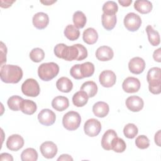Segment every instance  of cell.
I'll list each match as a JSON object with an SVG mask.
<instances>
[{"mask_svg":"<svg viewBox=\"0 0 161 161\" xmlns=\"http://www.w3.org/2000/svg\"><path fill=\"white\" fill-rule=\"evenodd\" d=\"M57 160H68V161H72L73 160V158L72 157L68 155V154H62L58 158H57Z\"/></svg>","mask_w":161,"mask_h":161,"instance_id":"obj_44","label":"cell"},{"mask_svg":"<svg viewBox=\"0 0 161 161\" xmlns=\"http://www.w3.org/2000/svg\"><path fill=\"white\" fill-rule=\"evenodd\" d=\"M37 109L36 103L30 99H23L20 104V110L25 114L31 115L34 114Z\"/></svg>","mask_w":161,"mask_h":161,"instance_id":"obj_24","label":"cell"},{"mask_svg":"<svg viewBox=\"0 0 161 161\" xmlns=\"http://www.w3.org/2000/svg\"><path fill=\"white\" fill-rule=\"evenodd\" d=\"M56 87L58 91L62 92H69L73 88L72 82L66 77L59 78L56 82Z\"/></svg>","mask_w":161,"mask_h":161,"instance_id":"obj_21","label":"cell"},{"mask_svg":"<svg viewBox=\"0 0 161 161\" xmlns=\"http://www.w3.org/2000/svg\"><path fill=\"white\" fill-rule=\"evenodd\" d=\"M147 80L148 83V89L153 94L161 92V69L159 67H152L148 71Z\"/></svg>","mask_w":161,"mask_h":161,"instance_id":"obj_3","label":"cell"},{"mask_svg":"<svg viewBox=\"0 0 161 161\" xmlns=\"http://www.w3.org/2000/svg\"><path fill=\"white\" fill-rule=\"evenodd\" d=\"M114 56L113 49L108 46L99 47L96 51V57L97 60L105 62L110 60Z\"/></svg>","mask_w":161,"mask_h":161,"instance_id":"obj_17","label":"cell"},{"mask_svg":"<svg viewBox=\"0 0 161 161\" xmlns=\"http://www.w3.org/2000/svg\"><path fill=\"white\" fill-rule=\"evenodd\" d=\"M126 106L127 108L133 112H138L141 111L144 106L143 99L137 96H131L126 100Z\"/></svg>","mask_w":161,"mask_h":161,"instance_id":"obj_14","label":"cell"},{"mask_svg":"<svg viewBox=\"0 0 161 161\" xmlns=\"http://www.w3.org/2000/svg\"><path fill=\"white\" fill-rule=\"evenodd\" d=\"M81 123V117L80 114L74 111L67 112L64 114L62 118V125L64 127L69 131L77 130Z\"/></svg>","mask_w":161,"mask_h":161,"instance_id":"obj_5","label":"cell"},{"mask_svg":"<svg viewBox=\"0 0 161 161\" xmlns=\"http://www.w3.org/2000/svg\"><path fill=\"white\" fill-rule=\"evenodd\" d=\"M146 32L147 33L149 42L152 46H158L160 44V35L157 31L155 30L151 25H148L146 27Z\"/></svg>","mask_w":161,"mask_h":161,"instance_id":"obj_27","label":"cell"},{"mask_svg":"<svg viewBox=\"0 0 161 161\" xmlns=\"http://www.w3.org/2000/svg\"><path fill=\"white\" fill-rule=\"evenodd\" d=\"M56 57L67 61L82 60L87 57V50L82 44L77 43L67 46L64 43H58L54 47Z\"/></svg>","mask_w":161,"mask_h":161,"instance_id":"obj_1","label":"cell"},{"mask_svg":"<svg viewBox=\"0 0 161 161\" xmlns=\"http://www.w3.org/2000/svg\"><path fill=\"white\" fill-rule=\"evenodd\" d=\"M99 80L101 86L104 87H111L113 86L116 81L115 74L110 70H103L99 75Z\"/></svg>","mask_w":161,"mask_h":161,"instance_id":"obj_9","label":"cell"},{"mask_svg":"<svg viewBox=\"0 0 161 161\" xmlns=\"http://www.w3.org/2000/svg\"><path fill=\"white\" fill-rule=\"evenodd\" d=\"M138 130L136 126L133 123H128L123 128L124 135L130 139L134 138L138 134Z\"/></svg>","mask_w":161,"mask_h":161,"instance_id":"obj_34","label":"cell"},{"mask_svg":"<svg viewBox=\"0 0 161 161\" xmlns=\"http://www.w3.org/2000/svg\"><path fill=\"white\" fill-rule=\"evenodd\" d=\"M13 161V158L12 155L8 153H3L0 155V161Z\"/></svg>","mask_w":161,"mask_h":161,"instance_id":"obj_42","label":"cell"},{"mask_svg":"<svg viewBox=\"0 0 161 161\" xmlns=\"http://www.w3.org/2000/svg\"><path fill=\"white\" fill-rule=\"evenodd\" d=\"M136 146L140 149H146L150 146V140L145 135H140L135 140Z\"/></svg>","mask_w":161,"mask_h":161,"instance_id":"obj_38","label":"cell"},{"mask_svg":"<svg viewBox=\"0 0 161 161\" xmlns=\"http://www.w3.org/2000/svg\"><path fill=\"white\" fill-rule=\"evenodd\" d=\"M0 77L3 82L16 84L23 77V70L18 65L4 64L1 65Z\"/></svg>","mask_w":161,"mask_h":161,"instance_id":"obj_2","label":"cell"},{"mask_svg":"<svg viewBox=\"0 0 161 161\" xmlns=\"http://www.w3.org/2000/svg\"><path fill=\"white\" fill-rule=\"evenodd\" d=\"M80 91L86 92L87 94L89 97H92L96 94L97 92V86L94 81H86L82 84L80 87Z\"/></svg>","mask_w":161,"mask_h":161,"instance_id":"obj_28","label":"cell"},{"mask_svg":"<svg viewBox=\"0 0 161 161\" xmlns=\"http://www.w3.org/2000/svg\"><path fill=\"white\" fill-rule=\"evenodd\" d=\"M6 53H7V48L3 42H1V65H3V63L6 62Z\"/></svg>","mask_w":161,"mask_h":161,"instance_id":"obj_40","label":"cell"},{"mask_svg":"<svg viewBox=\"0 0 161 161\" xmlns=\"http://www.w3.org/2000/svg\"><path fill=\"white\" fill-rule=\"evenodd\" d=\"M15 2V1H9V0H1L0 1V3L1 5L0 6L1 8H8L9 7H10L13 3H14Z\"/></svg>","mask_w":161,"mask_h":161,"instance_id":"obj_43","label":"cell"},{"mask_svg":"<svg viewBox=\"0 0 161 161\" xmlns=\"http://www.w3.org/2000/svg\"><path fill=\"white\" fill-rule=\"evenodd\" d=\"M117 133L113 130H108L103 135L101 146L106 150H111L113 140L117 137Z\"/></svg>","mask_w":161,"mask_h":161,"instance_id":"obj_18","label":"cell"},{"mask_svg":"<svg viewBox=\"0 0 161 161\" xmlns=\"http://www.w3.org/2000/svg\"><path fill=\"white\" fill-rule=\"evenodd\" d=\"M124 25L130 31H136L142 25V19L139 15L135 13H128L124 18Z\"/></svg>","mask_w":161,"mask_h":161,"instance_id":"obj_7","label":"cell"},{"mask_svg":"<svg viewBox=\"0 0 161 161\" xmlns=\"http://www.w3.org/2000/svg\"><path fill=\"white\" fill-rule=\"evenodd\" d=\"M72 20L74 26L79 29L84 27L87 21V18L83 12L77 11L74 13Z\"/></svg>","mask_w":161,"mask_h":161,"instance_id":"obj_30","label":"cell"},{"mask_svg":"<svg viewBox=\"0 0 161 161\" xmlns=\"http://www.w3.org/2000/svg\"><path fill=\"white\" fill-rule=\"evenodd\" d=\"M116 16L115 14H106L103 13L101 15V22L103 27L106 30H113L116 24Z\"/></svg>","mask_w":161,"mask_h":161,"instance_id":"obj_25","label":"cell"},{"mask_svg":"<svg viewBox=\"0 0 161 161\" xmlns=\"http://www.w3.org/2000/svg\"><path fill=\"white\" fill-rule=\"evenodd\" d=\"M70 74L73 78L75 79L79 80L83 79L80 70V64H75L73 65L70 69Z\"/></svg>","mask_w":161,"mask_h":161,"instance_id":"obj_39","label":"cell"},{"mask_svg":"<svg viewBox=\"0 0 161 161\" xmlns=\"http://www.w3.org/2000/svg\"><path fill=\"white\" fill-rule=\"evenodd\" d=\"M94 65L91 62H86L80 64V70L83 78L92 76L94 72Z\"/></svg>","mask_w":161,"mask_h":161,"instance_id":"obj_32","label":"cell"},{"mask_svg":"<svg viewBox=\"0 0 161 161\" xmlns=\"http://www.w3.org/2000/svg\"><path fill=\"white\" fill-rule=\"evenodd\" d=\"M64 35L70 41H74L79 38L80 31L77 28L73 25H68L64 30Z\"/></svg>","mask_w":161,"mask_h":161,"instance_id":"obj_29","label":"cell"},{"mask_svg":"<svg viewBox=\"0 0 161 161\" xmlns=\"http://www.w3.org/2000/svg\"><path fill=\"white\" fill-rule=\"evenodd\" d=\"M23 138L18 134H13L8 137L6 141V147L11 151H18L24 145Z\"/></svg>","mask_w":161,"mask_h":161,"instance_id":"obj_13","label":"cell"},{"mask_svg":"<svg viewBox=\"0 0 161 161\" xmlns=\"http://www.w3.org/2000/svg\"><path fill=\"white\" fill-rule=\"evenodd\" d=\"M23 99L19 96H13L10 97L7 101L9 108L12 111H19L20 109V104Z\"/></svg>","mask_w":161,"mask_h":161,"instance_id":"obj_33","label":"cell"},{"mask_svg":"<svg viewBox=\"0 0 161 161\" xmlns=\"http://www.w3.org/2000/svg\"><path fill=\"white\" fill-rule=\"evenodd\" d=\"M30 58L34 62H40L45 58L44 51L40 48H35L30 52Z\"/></svg>","mask_w":161,"mask_h":161,"instance_id":"obj_37","label":"cell"},{"mask_svg":"<svg viewBox=\"0 0 161 161\" xmlns=\"http://www.w3.org/2000/svg\"><path fill=\"white\" fill-rule=\"evenodd\" d=\"M69 106V101L67 97L58 96L54 97L52 101V106L58 111H63Z\"/></svg>","mask_w":161,"mask_h":161,"instance_id":"obj_20","label":"cell"},{"mask_svg":"<svg viewBox=\"0 0 161 161\" xmlns=\"http://www.w3.org/2000/svg\"><path fill=\"white\" fill-rule=\"evenodd\" d=\"M21 91L26 96L36 97L40 92V88L35 79H28L21 85Z\"/></svg>","mask_w":161,"mask_h":161,"instance_id":"obj_6","label":"cell"},{"mask_svg":"<svg viewBox=\"0 0 161 161\" xmlns=\"http://www.w3.org/2000/svg\"><path fill=\"white\" fill-rule=\"evenodd\" d=\"M155 143L158 146L160 147V130H158L155 135L154 137Z\"/></svg>","mask_w":161,"mask_h":161,"instance_id":"obj_45","label":"cell"},{"mask_svg":"<svg viewBox=\"0 0 161 161\" xmlns=\"http://www.w3.org/2000/svg\"><path fill=\"white\" fill-rule=\"evenodd\" d=\"M56 1H40V3L43 4L44 5H46V6H49V5H51L53 3H55Z\"/></svg>","mask_w":161,"mask_h":161,"instance_id":"obj_47","label":"cell"},{"mask_svg":"<svg viewBox=\"0 0 161 161\" xmlns=\"http://www.w3.org/2000/svg\"><path fill=\"white\" fill-rule=\"evenodd\" d=\"M130 71L134 74H140L142 73L145 68V60L139 57L132 58L128 63Z\"/></svg>","mask_w":161,"mask_h":161,"instance_id":"obj_15","label":"cell"},{"mask_svg":"<svg viewBox=\"0 0 161 161\" xmlns=\"http://www.w3.org/2000/svg\"><path fill=\"white\" fill-rule=\"evenodd\" d=\"M140 86L141 84L138 79L134 77H128L124 80L122 88L127 93H134L139 91Z\"/></svg>","mask_w":161,"mask_h":161,"instance_id":"obj_10","label":"cell"},{"mask_svg":"<svg viewBox=\"0 0 161 161\" xmlns=\"http://www.w3.org/2000/svg\"><path fill=\"white\" fill-rule=\"evenodd\" d=\"M89 96L87 94L83 91H79L75 92L72 97V103L77 107H82L85 106L88 101Z\"/></svg>","mask_w":161,"mask_h":161,"instance_id":"obj_26","label":"cell"},{"mask_svg":"<svg viewBox=\"0 0 161 161\" xmlns=\"http://www.w3.org/2000/svg\"><path fill=\"white\" fill-rule=\"evenodd\" d=\"M82 38L87 44L93 45L98 39V33L93 28H88L84 31Z\"/></svg>","mask_w":161,"mask_h":161,"instance_id":"obj_23","label":"cell"},{"mask_svg":"<svg viewBox=\"0 0 161 161\" xmlns=\"http://www.w3.org/2000/svg\"><path fill=\"white\" fill-rule=\"evenodd\" d=\"M126 148V145L125 142L120 138L118 136L116 137L112 143L111 150L117 153H122L123 152Z\"/></svg>","mask_w":161,"mask_h":161,"instance_id":"obj_36","label":"cell"},{"mask_svg":"<svg viewBox=\"0 0 161 161\" xmlns=\"http://www.w3.org/2000/svg\"><path fill=\"white\" fill-rule=\"evenodd\" d=\"M40 150L42 155L46 158H52L57 153L58 148L57 145L52 142L47 141L42 143Z\"/></svg>","mask_w":161,"mask_h":161,"instance_id":"obj_12","label":"cell"},{"mask_svg":"<svg viewBox=\"0 0 161 161\" xmlns=\"http://www.w3.org/2000/svg\"><path fill=\"white\" fill-rule=\"evenodd\" d=\"M22 161H36L38 159V153L33 148H28L24 150L21 154Z\"/></svg>","mask_w":161,"mask_h":161,"instance_id":"obj_31","label":"cell"},{"mask_svg":"<svg viewBox=\"0 0 161 161\" xmlns=\"http://www.w3.org/2000/svg\"><path fill=\"white\" fill-rule=\"evenodd\" d=\"M152 8V3L147 0H138L134 3V8L141 14L149 13Z\"/></svg>","mask_w":161,"mask_h":161,"instance_id":"obj_22","label":"cell"},{"mask_svg":"<svg viewBox=\"0 0 161 161\" xmlns=\"http://www.w3.org/2000/svg\"><path fill=\"white\" fill-rule=\"evenodd\" d=\"M118 3L123 7H127L129 6L131 3L132 1L131 0H118Z\"/></svg>","mask_w":161,"mask_h":161,"instance_id":"obj_46","label":"cell"},{"mask_svg":"<svg viewBox=\"0 0 161 161\" xmlns=\"http://www.w3.org/2000/svg\"><path fill=\"white\" fill-rule=\"evenodd\" d=\"M33 26L38 30L45 28L49 23V18L47 14L43 12L36 13L32 19Z\"/></svg>","mask_w":161,"mask_h":161,"instance_id":"obj_16","label":"cell"},{"mask_svg":"<svg viewBox=\"0 0 161 161\" xmlns=\"http://www.w3.org/2000/svg\"><path fill=\"white\" fill-rule=\"evenodd\" d=\"M59 72V67L55 62L42 64L38 68V75L43 81H49L55 77Z\"/></svg>","mask_w":161,"mask_h":161,"instance_id":"obj_4","label":"cell"},{"mask_svg":"<svg viewBox=\"0 0 161 161\" xmlns=\"http://www.w3.org/2000/svg\"><path fill=\"white\" fill-rule=\"evenodd\" d=\"M39 122L44 126L52 125L56 119V115L49 109H43L38 114Z\"/></svg>","mask_w":161,"mask_h":161,"instance_id":"obj_11","label":"cell"},{"mask_svg":"<svg viewBox=\"0 0 161 161\" xmlns=\"http://www.w3.org/2000/svg\"><path fill=\"white\" fill-rule=\"evenodd\" d=\"M103 13L106 14H115L118 10V6L116 2L113 1H109L106 2L102 8Z\"/></svg>","mask_w":161,"mask_h":161,"instance_id":"obj_35","label":"cell"},{"mask_svg":"<svg viewBox=\"0 0 161 161\" xmlns=\"http://www.w3.org/2000/svg\"><path fill=\"white\" fill-rule=\"evenodd\" d=\"M101 130V124L99 120L91 118L84 123V130L86 135L91 137H94L99 135Z\"/></svg>","mask_w":161,"mask_h":161,"instance_id":"obj_8","label":"cell"},{"mask_svg":"<svg viewBox=\"0 0 161 161\" xmlns=\"http://www.w3.org/2000/svg\"><path fill=\"white\" fill-rule=\"evenodd\" d=\"M153 58L157 62H161V48H159L155 50L153 53Z\"/></svg>","mask_w":161,"mask_h":161,"instance_id":"obj_41","label":"cell"},{"mask_svg":"<svg viewBox=\"0 0 161 161\" xmlns=\"http://www.w3.org/2000/svg\"><path fill=\"white\" fill-rule=\"evenodd\" d=\"M109 111V105L103 101L96 103L92 106L94 114L99 118H104L108 115Z\"/></svg>","mask_w":161,"mask_h":161,"instance_id":"obj_19","label":"cell"}]
</instances>
